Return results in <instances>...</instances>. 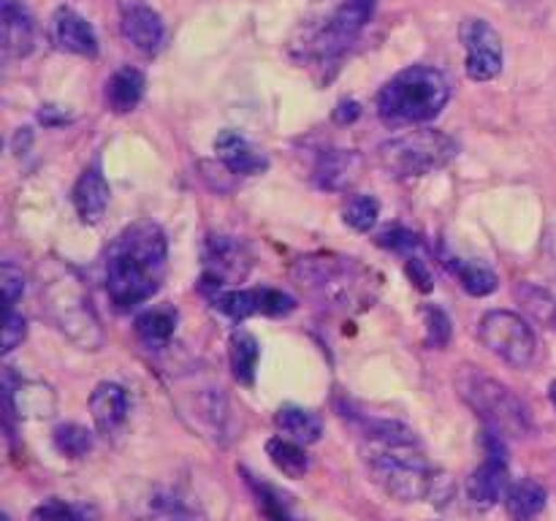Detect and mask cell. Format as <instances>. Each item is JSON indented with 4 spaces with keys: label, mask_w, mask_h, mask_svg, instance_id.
Returning <instances> with one entry per match:
<instances>
[{
    "label": "cell",
    "mask_w": 556,
    "mask_h": 521,
    "mask_svg": "<svg viewBox=\"0 0 556 521\" xmlns=\"http://www.w3.org/2000/svg\"><path fill=\"white\" fill-rule=\"evenodd\" d=\"M407 275H410V280L416 282L421 291H432V275H429L427 260H424L421 255H413V258H407Z\"/></svg>",
    "instance_id": "cell-37"
},
{
    "label": "cell",
    "mask_w": 556,
    "mask_h": 521,
    "mask_svg": "<svg viewBox=\"0 0 556 521\" xmlns=\"http://www.w3.org/2000/svg\"><path fill=\"white\" fill-rule=\"evenodd\" d=\"M27 334V320L22 318L16 309H5V326H3V353H11L14 347L22 345Z\"/></svg>",
    "instance_id": "cell-36"
},
{
    "label": "cell",
    "mask_w": 556,
    "mask_h": 521,
    "mask_svg": "<svg viewBox=\"0 0 556 521\" xmlns=\"http://www.w3.org/2000/svg\"><path fill=\"white\" fill-rule=\"evenodd\" d=\"M548 399H552V405L556 407V380L552 385H548Z\"/></svg>",
    "instance_id": "cell-39"
},
{
    "label": "cell",
    "mask_w": 556,
    "mask_h": 521,
    "mask_svg": "<svg viewBox=\"0 0 556 521\" xmlns=\"http://www.w3.org/2000/svg\"><path fill=\"white\" fill-rule=\"evenodd\" d=\"M54 448L68 459H81L92 450V434L79 423H60L54 429Z\"/></svg>",
    "instance_id": "cell-29"
},
{
    "label": "cell",
    "mask_w": 556,
    "mask_h": 521,
    "mask_svg": "<svg viewBox=\"0 0 556 521\" xmlns=\"http://www.w3.org/2000/svg\"><path fill=\"white\" fill-rule=\"evenodd\" d=\"M451 340V320L443 309L429 307L427 309V345L432 347H445V342Z\"/></svg>",
    "instance_id": "cell-34"
},
{
    "label": "cell",
    "mask_w": 556,
    "mask_h": 521,
    "mask_svg": "<svg viewBox=\"0 0 556 521\" xmlns=\"http://www.w3.org/2000/svg\"><path fill=\"white\" fill-rule=\"evenodd\" d=\"M155 521H185V519H177V516H174V519H155Z\"/></svg>",
    "instance_id": "cell-40"
},
{
    "label": "cell",
    "mask_w": 556,
    "mask_h": 521,
    "mask_svg": "<svg viewBox=\"0 0 556 521\" xmlns=\"http://www.w3.org/2000/svg\"><path fill=\"white\" fill-rule=\"evenodd\" d=\"M277 429L282 432V437L296 440L302 445H313L318 443L320 434H324V423L315 412L304 410V407H282L275 418Z\"/></svg>",
    "instance_id": "cell-25"
},
{
    "label": "cell",
    "mask_w": 556,
    "mask_h": 521,
    "mask_svg": "<svg viewBox=\"0 0 556 521\" xmlns=\"http://www.w3.org/2000/svg\"><path fill=\"white\" fill-rule=\"evenodd\" d=\"M451 269L456 271L462 288H465L470 296H489V293L497 291V285H500L497 275H494V271L483 264H465V260L454 258L451 260Z\"/></svg>",
    "instance_id": "cell-28"
},
{
    "label": "cell",
    "mask_w": 556,
    "mask_h": 521,
    "mask_svg": "<svg viewBox=\"0 0 556 521\" xmlns=\"http://www.w3.org/2000/svg\"><path fill=\"white\" fill-rule=\"evenodd\" d=\"M109 182L103 177L101 166L92 163L90 168L81 171V177L76 179L74 185V206H76V215H79L81 223L87 226H96V223L103 220L106 215V206H109Z\"/></svg>",
    "instance_id": "cell-19"
},
{
    "label": "cell",
    "mask_w": 556,
    "mask_h": 521,
    "mask_svg": "<svg viewBox=\"0 0 556 521\" xmlns=\"http://www.w3.org/2000/svg\"><path fill=\"white\" fill-rule=\"evenodd\" d=\"M375 0H345L334 14L326 20V25L320 27L318 36L313 41V52L318 60H337L353 41L358 38V33L367 27V22L372 20Z\"/></svg>",
    "instance_id": "cell-10"
},
{
    "label": "cell",
    "mask_w": 556,
    "mask_h": 521,
    "mask_svg": "<svg viewBox=\"0 0 556 521\" xmlns=\"http://www.w3.org/2000/svg\"><path fill=\"white\" fill-rule=\"evenodd\" d=\"M144 87L147 79L139 68H125L114 71L112 79L106 81V103L112 112L117 114H128L139 106V101L144 98Z\"/></svg>",
    "instance_id": "cell-22"
},
{
    "label": "cell",
    "mask_w": 556,
    "mask_h": 521,
    "mask_svg": "<svg viewBox=\"0 0 556 521\" xmlns=\"http://www.w3.org/2000/svg\"><path fill=\"white\" fill-rule=\"evenodd\" d=\"M119 27H123V36L139 52L155 54L166 43L163 16L152 5H147L144 0H123V5H119Z\"/></svg>",
    "instance_id": "cell-14"
},
{
    "label": "cell",
    "mask_w": 556,
    "mask_h": 521,
    "mask_svg": "<svg viewBox=\"0 0 556 521\" xmlns=\"http://www.w3.org/2000/svg\"><path fill=\"white\" fill-rule=\"evenodd\" d=\"M451 85L434 65H407L378 92V117L391 128L429 123L445 109Z\"/></svg>",
    "instance_id": "cell-5"
},
{
    "label": "cell",
    "mask_w": 556,
    "mask_h": 521,
    "mask_svg": "<svg viewBox=\"0 0 556 521\" xmlns=\"http://www.w3.org/2000/svg\"><path fill=\"white\" fill-rule=\"evenodd\" d=\"M166 233L155 223H134L114 237L106 250V293L119 313L155 296L166 277Z\"/></svg>",
    "instance_id": "cell-2"
},
{
    "label": "cell",
    "mask_w": 556,
    "mask_h": 521,
    "mask_svg": "<svg viewBox=\"0 0 556 521\" xmlns=\"http://www.w3.org/2000/svg\"><path fill=\"white\" fill-rule=\"evenodd\" d=\"M364 461L375 483H380L386 494L402 503L438 497L440 483H445V478L424 456L416 434L394 421L369 423L367 440H364Z\"/></svg>",
    "instance_id": "cell-1"
},
{
    "label": "cell",
    "mask_w": 556,
    "mask_h": 521,
    "mask_svg": "<svg viewBox=\"0 0 556 521\" xmlns=\"http://www.w3.org/2000/svg\"><path fill=\"white\" fill-rule=\"evenodd\" d=\"M459 155V144L434 128L407 130L378 147V163L389 177L413 179L440 171Z\"/></svg>",
    "instance_id": "cell-6"
},
{
    "label": "cell",
    "mask_w": 556,
    "mask_h": 521,
    "mask_svg": "<svg viewBox=\"0 0 556 521\" xmlns=\"http://www.w3.org/2000/svg\"><path fill=\"white\" fill-rule=\"evenodd\" d=\"M90 412L101 434H114L128 418V394L117 383H98L90 394Z\"/></svg>",
    "instance_id": "cell-21"
},
{
    "label": "cell",
    "mask_w": 556,
    "mask_h": 521,
    "mask_svg": "<svg viewBox=\"0 0 556 521\" xmlns=\"http://www.w3.org/2000/svg\"><path fill=\"white\" fill-rule=\"evenodd\" d=\"M38 275H41L43 313L49 315V320L74 345L98 351L103 345V329L79 271L63 260L49 258L43 260Z\"/></svg>",
    "instance_id": "cell-3"
},
{
    "label": "cell",
    "mask_w": 556,
    "mask_h": 521,
    "mask_svg": "<svg viewBox=\"0 0 556 521\" xmlns=\"http://www.w3.org/2000/svg\"><path fill=\"white\" fill-rule=\"evenodd\" d=\"M462 43H465V71L472 81H492L503 71V38L486 20L462 22Z\"/></svg>",
    "instance_id": "cell-12"
},
{
    "label": "cell",
    "mask_w": 556,
    "mask_h": 521,
    "mask_svg": "<svg viewBox=\"0 0 556 521\" xmlns=\"http://www.w3.org/2000/svg\"><path fill=\"white\" fill-rule=\"evenodd\" d=\"M0 282H3L5 309H14V304L20 302L22 291H25V277H22L20 266H14L11 260H5V264L0 266Z\"/></svg>",
    "instance_id": "cell-33"
},
{
    "label": "cell",
    "mask_w": 556,
    "mask_h": 521,
    "mask_svg": "<svg viewBox=\"0 0 556 521\" xmlns=\"http://www.w3.org/2000/svg\"><path fill=\"white\" fill-rule=\"evenodd\" d=\"M3 396L9 412H16L20 418H49L58 407L54 391L47 383L14 378L9 369L3 372Z\"/></svg>",
    "instance_id": "cell-15"
},
{
    "label": "cell",
    "mask_w": 556,
    "mask_h": 521,
    "mask_svg": "<svg viewBox=\"0 0 556 521\" xmlns=\"http://www.w3.org/2000/svg\"><path fill=\"white\" fill-rule=\"evenodd\" d=\"M0 20H3V54L5 58H27L36 47V22L30 11L16 0L0 3Z\"/></svg>",
    "instance_id": "cell-20"
},
{
    "label": "cell",
    "mask_w": 556,
    "mask_h": 521,
    "mask_svg": "<svg viewBox=\"0 0 556 521\" xmlns=\"http://www.w3.org/2000/svg\"><path fill=\"white\" fill-rule=\"evenodd\" d=\"M519 296L525 298L527 309H530L538 320H546V323L556 326V298L548 296V293L541 291V288H532V285H521Z\"/></svg>",
    "instance_id": "cell-31"
},
{
    "label": "cell",
    "mask_w": 556,
    "mask_h": 521,
    "mask_svg": "<svg viewBox=\"0 0 556 521\" xmlns=\"http://www.w3.org/2000/svg\"><path fill=\"white\" fill-rule=\"evenodd\" d=\"M228 356H231L233 378L244 385H253L255 369H258V358H261L258 340H255L250 331L237 329L231 334V342H228Z\"/></svg>",
    "instance_id": "cell-26"
},
{
    "label": "cell",
    "mask_w": 556,
    "mask_h": 521,
    "mask_svg": "<svg viewBox=\"0 0 556 521\" xmlns=\"http://www.w3.org/2000/svg\"><path fill=\"white\" fill-rule=\"evenodd\" d=\"M250 483H253L255 494H258L261 508H264V513L269 516L271 521H291V516H288V510H286V503H282L280 494H277L275 488L266 486V483H255V481H250Z\"/></svg>",
    "instance_id": "cell-35"
},
{
    "label": "cell",
    "mask_w": 556,
    "mask_h": 521,
    "mask_svg": "<svg viewBox=\"0 0 556 521\" xmlns=\"http://www.w3.org/2000/svg\"><path fill=\"white\" fill-rule=\"evenodd\" d=\"M364 161L358 152L353 150H326L320 152L318 163H315V182L318 188L331 190V193H342V190L353 188L362 177Z\"/></svg>",
    "instance_id": "cell-18"
},
{
    "label": "cell",
    "mask_w": 556,
    "mask_h": 521,
    "mask_svg": "<svg viewBox=\"0 0 556 521\" xmlns=\"http://www.w3.org/2000/svg\"><path fill=\"white\" fill-rule=\"evenodd\" d=\"M177 320L179 315L174 307H152L136 318V334L150 351H163L177 331Z\"/></svg>",
    "instance_id": "cell-24"
},
{
    "label": "cell",
    "mask_w": 556,
    "mask_h": 521,
    "mask_svg": "<svg viewBox=\"0 0 556 521\" xmlns=\"http://www.w3.org/2000/svg\"><path fill=\"white\" fill-rule=\"evenodd\" d=\"M505 510L510 521H535L546 510V488L532 478L510 483L505 494Z\"/></svg>",
    "instance_id": "cell-23"
},
{
    "label": "cell",
    "mask_w": 556,
    "mask_h": 521,
    "mask_svg": "<svg viewBox=\"0 0 556 521\" xmlns=\"http://www.w3.org/2000/svg\"><path fill=\"white\" fill-rule=\"evenodd\" d=\"M380 204L375 195H351L342 209V220L353 228V231H369L378 223Z\"/></svg>",
    "instance_id": "cell-30"
},
{
    "label": "cell",
    "mask_w": 556,
    "mask_h": 521,
    "mask_svg": "<svg viewBox=\"0 0 556 521\" xmlns=\"http://www.w3.org/2000/svg\"><path fill=\"white\" fill-rule=\"evenodd\" d=\"M266 454H269L271 465L288 478H304L309 470V456L304 450L302 443L296 440H288V437H271L266 443Z\"/></svg>",
    "instance_id": "cell-27"
},
{
    "label": "cell",
    "mask_w": 556,
    "mask_h": 521,
    "mask_svg": "<svg viewBox=\"0 0 556 521\" xmlns=\"http://www.w3.org/2000/svg\"><path fill=\"white\" fill-rule=\"evenodd\" d=\"M217 161L237 177H255V174L266 171L269 161L258 147L250 144L239 130H223L215 139Z\"/></svg>",
    "instance_id": "cell-16"
},
{
    "label": "cell",
    "mask_w": 556,
    "mask_h": 521,
    "mask_svg": "<svg viewBox=\"0 0 556 521\" xmlns=\"http://www.w3.org/2000/svg\"><path fill=\"white\" fill-rule=\"evenodd\" d=\"M250 271V253L239 239L233 237H210L204 247V275H201V291L206 296L217 291L233 288L242 282Z\"/></svg>",
    "instance_id": "cell-9"
},
{
    "label": "cell",
    "mask_w": 556,
    "mask_h": 521,
    "mask_svg": "<svg viewBox=\"0 0 556 521\" xmlns=\"http://www.w3.org/2000/svg\"><path fill=\"white\" fill-rule=\"evenodd\" d=\"M33 521H85V513H81L76 505L60 503V499H49L47 505L33 510Z\"/></svg>",
    "instance_id": "cell-32"
},
{
    "label": "cell",
    "mask_w": 556,
    "mask_h": 521,
    "mask_svg": "<svg viewBox=\"0 0 556 521\" xmlns=\"http://www.w3.org/2000/svg\"><path fill=\"white\" fill-rule=\"evenodd\" d=\"M293 280L324 307H369L378 291V277L356 258L334 253L304 255L293 264Z\"/></svg>",
    "instance_id": "cell-4"
},
{
    "label": "cell",
    "mask_w": 556,
    "mask_h": 521,
    "mask_svg": "<svg viewBox=\"0 0 556 521\" xmlns=\"http://www.w3.org/2000/svg\"><path fill=\"white\" fill-rule=\"evenodd\" d=\"M459 389L462 396L481 412L486 427L503 434H514V437L530 432V412L508 385L497 383L476 367H462Z\"/></svg>",
    "instance_id": "cell-7"
},
{
    "label": "cell",
    "mask_w": 556,
    "mask_h": 521,
    "mask_svg": "<svg viewBox=\"0 0 556 521\" xmlns=\"http://www.w3.org/2000/svg\"><path fill=\"white\" fill-rule=\"evenodd\" d=\"M358 114H362V106H358L356 101H348V103H342L340 109H337L334 117H337V123H353Z\"/></svg>",
    "instance_id": "cell-38"
},
{
    "label": "cell",
    "mask_w": 556,
    "mask_h": 521,
    "mask_svg": "<svg viewBox=\"0 0 556 521\" xmlns=\"http://www.w3.org/2000/svg\"><path fill=\"white\" fill-rule=\"evenodd\" d=\"M212 307L242 320L250 315H288L296 309V298L277 288H226L210 296Z\"/></svg>",
    "instance_id": "cell-13"
},
{
    "label": "cell",
    "mask_w": 556,
    "mask_h": 521,
    "mask_svg": "<svg viewBox=\"0 0 556 521\" xmlns=\"http://www.w3.org/2000/svg\"><path fill=\"white\" fill-rule=\"evenodd\" d=\"M478 336H481L483 347L489 353H494L500 361L516 369L530 367L538 353L532 326L519 313H510V309H492V313L483 315L481 326H478Z\"/></svg>",
    "instance_id": "cell-8"
},
{
    "label": "cell",
    "mask_w": 556,
    "mask_h": 521,
    "mask_svg": "<svg viewBox=\"0 0 556 521\" xmlns=\"http://www.w3.org/2000/svg\"><path fill=\"white\" fill-rule=\"evenodd\" d=\"M52 38L60 49H65L71 54H79V58H96L98 54V36L92 30V25L79 11L68 9V5L54 11Z\"/></svg>",
    "instance_id": "cell-17"
},
{
    "label": "cell",
    "mask_w": 556,
    "mask_h": 521,
    "mask_svg": "<svg viewBox=\"0 0 556 521\" xmlns=\"http://www.w3.org/2000/svg\"><path fill=\"white\" fill-rule=\"evenodd\" d=\"M503 437L505 434L492 427H486V432H483L486 459H483V465L467 481V492H470V499L478 508H492L500 499H505V494L510 488V472L508 459H505Z\"/></svg>",
    "instance_id": "cell-11"
}]
</instances>
